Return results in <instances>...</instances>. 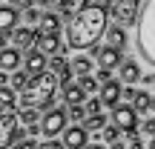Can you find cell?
I'll list each match as a JSON object with an SVG mask.
<instances>
[{
	"label": "cell",
	"mask_w": 155,
	"mask_h": 149,
	"mask_svg": "<svg viewBox=\"0 0 155 149\" xmlns=\"http://www.w3.org/2000/svg\"><path fill=\"white\" fill-rule=\"evenodd\" d=\"M109 15L104 3H86L81 11L66 23V46L69 49H92L98 37H104Z\"/></svg>",
	"instance_id": "6da1fadb"
},
{
	"label": "cell",
	"mask_w": 155,
	"mask_h": 149,
	"mask_svg": "<svg viewBox=\"0 0 155 149\" xmlns=\"http://www.w3.org/2000/svg\"><path fill=\"white\" fill-rule=\"evenodd\" d=\"M58 89H61V80H58L55 72H40V75H32L26 83V89L20 92L17 103L23 109H49L52 100H55Z\"/></svg>",
	"instance_id": "7a4b0ae2"
},
{
	"label": "cell",
	"mask_w": 155,
	"mask_h": 149,
	"mask_svg": "<svg viewBox=\"0 0 155 149\" xmlns=\"http://www.w3.org/2000/svg\"><path fill=\"white\" fill-rule=\"evenodd\" d=\"M135 52L147 66L155 69V0H144L135 17Z\"/></svg>",
	"instance_id": "3957f363"
},
{
	"label": "cell",
	"mask_w": 155,
	"mask_h": 149,
	"mask_svg": "<svg viewBox=\"0 0 155 149\" xmlns=\"http://www.w3.org/2000/svg\"><path fill=\"white\" fill-rule=\"evenodd\" d=\"M112 126H118L129 141L138 138V132H135V129H138V115L132 112V106H127V103L112 106Z\"/></svg>",
	"instance_id": "277c9868"
},
{
	"label": "cell",
	"mask_w": 155,
	"mask_h": 149,
	"mask_svg": "<svg viewBox=\"0 0 155 149\" xmlns=\"http://www.w3.org/2000/svg\"><path fill=\"white\" fill-rule=\"evenodd\" d=\"M106 15L115 17L118 26H132L135 17H138V0H112L109 6H106Z\"/></svg>",
	"instance_id": "5b68a950"
},
{
	"label": "cell",
	"mask_w": 155,
	"mask_h": 149,
	"mask_svg": "<svg viewBox=\"0 0 155 149\" xmlns=\"http://www.w3.org/2000/svg\"><path fill=\"white\" fill-rule=\"evenodd\" d=\"M40 132L46 135V138H55V135H61L63 129H66V109H61V106H55V109H49L43 118H40Z\"/></svg>",
	"instance_id": "8992f818"
},
{
	"label": "cell",
	"mask_w": 155,
	"mask_h": 149,
	"mask_svg": "<svg viewBox=\"0 0 155 149\" xmlns=\"http://www.w3.org/2000/svg\"><path fill=\"white\" fill-rule=\"evenodd\" d=\"M17 115L15 112H0V149H9L17 141Z\"/></svg>",
	"instance_id": "52a82bcc"
},
{
	"label": "cell",
	"mask_w": 155,
	"mask_h": 149,
	"mask_svg": "<svg viewBox=\"0 0 155 149\" xmlns=\"http://www.w3.org/2000/svg\"><path fill=\"white\" fill-rule=\"evenodd\" d=\"M9 40L15 43V49H17V52H29V49H35L38 29H32V26H15V29L9 32Z\"/></svg>",
	"instance_id": "ba28073f"
},
{
	"label": "cell",
	"mask_w": 155,
	"mask_h": 149,
	"mask_svg": "<svg viewBox=\"0 0 155 149\" xmlns=\"http://www.w3.org/2000/svg\"><path fill=\"white\" fill-rule=\"evenodd\" d=\"M95 49V60H98V66L101 69H106V72H112V69H118L121 66V60H124V55H121V49H112V46H92Z\"/></svg>",
	"instance_id": "9c48e42d"
},
{
	"label": "cell",
	"mask_w": 155,
	"mask_h": 149,
	"mask_svg": "<svg viewBox=\"0 0 155 149\" xmlns=\"http://www.w3.org/2000/svg\"><path fill=\"white\" fill-rule=\"evenodd\" d=\"M35 49L40 52V55H46V57H55V55H63L66 52V46L61 43V34H38V40H35Z\"/></svg>",
	"instance_id": "30bf717a"
},
{
	"label": "cell",
	"mask_w": 155,
	"mask_h": 149,
	"mask_svg": "<svg viewBox=\"0 0 155 149\" xmlns=\"http://www.w3.org/2000/svg\"><path fill=\"white\" fill-rule=\"evenodd\" d=\"M86 141H89V132L81 126V123H75V126H66L63 129V149H83L86 146Z\"/></svg>",
	"instance_id": "8fae6325"
},
{
	"label": "cell",
	"mask_w": 155,
	"mask_h": 149,
	"mask_svg": "<svg viewBox=\"0 0 155 149\" xmlns=\"http://www.w3.org/2000/svg\"><path fill=\"white\" fill-rule=\"evenodd\" d=\"M98 100H101V106H118V103H121V80H106V83H101Z\"/></svg>",
	"instance_id": "7c38bea8"
},
{
	"label": "cell",
	"mask_w": 155,
	"mask_h": 149,
	"mask_svg": "<svg viewBox=\"0 0 155 149\" xmlns=\"http://www.w3.org/2000/svg\"><path fill=\"white\" fill-rule=\"evenodd\" d=\"M46 60H49V57H46V55H40L38 49H29V52H26V57H23V72H26L29 77H32V75H40V72H46Z\"/></svg>",
	"instance_id": "4fadbf2b"
},
{
	"label": "cell",
	"mask_w": 155,
	"mask_h": 149,
	"mask_svg": "<svg viewBox=\"0 0 155 149\" xmlns=\"http://www.w3.org/2000/svg\"><path fill=\"white\" fill-rule=\"evenodd\" d=\"M20 63H23V57H20V52L15 49V46H3L0 49V72H17L20 69Z\"/></svg>",
	"instance_id": "5bb4252c"
},
{
	"label": "cell",
	"mask_w": 155,
	"mask_h": 149,
	"mask_svg": "<svg viewBox=\"0 0 155 149\" xmlns=\"http://www.w3.org/2000/svg\"><path fill=\"white\" fill-rule=\"evenodd\" d=\"M58 29H61V15L52 11V9L40 11V17H38V34H55Z\"/></svg>",
	"instance_id": "9a60e30c"
},
{
	"label": "cell",
	"mask_w": 155,
	"mask_h": 149,
	"mask_svg": "<svg viewBox=\"0 0 155 149\" xmlns=\"http://www.w3.org/2000/svg\"><path fill=\"white\" fill-rule=\"evenodd\" d=\"M17 20H20V11H17L15 6H9V3L0 6V34H9L12 29L17 26Z\"/></svg>",
	"instance_id": "2e32d148"
},
{
	"label": "cell",
	"mask_w": 155,
	"mask_h": 149,
	"mask_svg": "<svg viewBox=\"0 0 155 149\" xmlns=\"http://www.w3.org/2000/svg\"><path fill=\"white\" fill-rule=\"evenodd\" d=\"M61 92H63V103H69V106H83V100H86V95L81 92V86L75 80L61 83Z\"/></svg>",
	"instance_id": "e0dca14e"
},
{
	"label": "cell",
	"mask_w": 155,
	"mask_h": 149,
	"mask_svg": "<svg viewBox=\"0 0 155 149\" xmlns=\"http://www.w3.org/2000/svg\"><path fill=\"white\" fill-rule=\"evenodd\" d=\"M104 37H106V46H112V49H124L127 46V29L124 26H106V32H104Z\"/></svg>",
	"instance_id": "ac0fdd59"
},
{
	"label": "cell",
	"mask_w": 155,
	"mask_h": 149,
	"mask_svg": "<svg viewBox=\"0 0 155 149\" xmlns=\"http://www.w3.org/2000/svg\"><path fill=\"white\" fill-rule=\"evenodd\" d=\"M86 3H89V0H58V9L55 11L61 15V20H72Z\"/></svg>",
	"instance_id": "d6986e66"
},
{
	"label": "cell",
	"mask_w": 155,
	"mask_h": 149,
	"mask_svg": "<svg viewBox=\"0 0 155 149\" xmlns=\"http://www.w3.org/2000/svg\"><path fill=\"white\" fill-rule=\"evenodd\" d=\"M121 80L127 83V86H132V83H138L141 80V66H138V60H121Z\"/></svg>",
	"instance_id": "ffe728a7"
},
{
	"label": "cell",
	"mask_w": 155,
	"mask_h": 149,
	"mask_svg": "<svg viewBox=\"0 0 155 149\" xmlns=\"http://www.w3.org/2000/svg\"><path fill=\"white\" fill-rule=\"evenodd\" d=\"M17 109V92L9 86H0V112H15Z\"/></svg>",
	"instance_id": "44dd1931"
},
{
	"label": "cell",
	"mask_w": 155,
	"mask_h": 149,
	"mask_svg": "<svg viewBox=\"0 0 155 149\" xmlns=\"http://www.w3.org/2000/svg\"><path fill=\"white\" fill-rule=\"evenodd\" d=\"M152 109V98L147 92H135V98H132V112L135 115H147V112Z\"/></svg>",
	"instance_id": "7402d4cb"
},
{
	"label": "cell",
	"mask_w": 155,
	"mask_h": 149,
	"mask_svg": "<svg viewBox=\"0 0 155 149\" xmlns=\"http://www.w3.org/2000/svg\"><path fill=\"white\" fill-rule=\"evenodd\" d=\"M81 126L86 129V132H101V129L106 126V115H104V112H101V115H86Z\"/></svg>",
	"instance_id": "603a6c76"
},
{
	"label": "cell",
	"mask_w": 155,
	"mask_h": 149,
	"mask_svg": "<svg viewBox=\"0 0 155 149\" xmlns=\"http://www.w3.org/2000/svg\"><path fill=\"white\" fill-rule=\"evenodd\" d=\"M26 83H29V75L23 72V69L12 72V77H9V89H15V92H23V89H26Z\"/></svg>",
	"instance_id": "cb8c5ba5"
},
{
	"label": "cell",
	"mask_w": 155,
	"mask_h": 149,
	"mask_svg": "<svg viewBox=\"0 0 155 149\" xmlns=\"http://www.w3.org/2000/svg\"><path fill=\"white\" fill-rule=\"evenodd\" d=\"M69 69H72V75H89L92 72V57H75Z\"/></svg>",
	"instance_id": "d4e9b609"
},
{
	"label": "cell",
	"mask_w": 155,
	"mask_h": 149,
	"mask_svg": "<svg viewBox=\"0 0 155 149\" xmlns=\"http://www.w3.org/2000/svg\"><path fill=\"white\" fill-rule=\"evenodd\" d=\"M78 86H81V92H83V95H95V92H98V80H95L92 75H81Z\"/></svg>",
	"instance_id": "484cf974"
},
{
	"label": "cell",
	"mask_w": 155,
	"mask_h": 149,
	"mask_svg": "<svg viewBox=\"0 0 155 149\" xmlns=\"http://www.w3.org/2000/svg\"><path fill=\"white\" fill-rule=\"evenodd\" d=\"M17 123H23V126L38 123V109H20L17 112Z\"/></svg>",
	"instance_id": "4316f807"
},
{
	"label": "cell",
	"mask_w": 155,
	"mask_h": 149,
	"mask_svg": "<svg viewBox=\"0 0 155 149\" xmlns=\"http://www.w3.org/2000/svg\"><path fill=\"white\" fill-rule=\"evenodd\" d=\"M83 118H86L83 106H69V112H66V121H72V123H83Z\"/></svg>",
	"instance_id": "83f0119b"
},
{
	"label": "cell",
	"mask_w": 155,
	"mask_h": 149,
	"mask_svg": "<svg viewBox=\"0 0 155 149\" xmlns=\"http://www.w3.org/2000/svg\"><path fill=\"white\" fill-rule=\"evenodd\" d=\"M101 135H104V141L115 144V141L121 138V129H118V126H104V129H101Z\"/></svg>",
	"instance_id": "f1b7e54d"
},
{
	"label": "cell",
	"mask_w": 155,
	"mask_h": 149,
	"mask_svg": "<svg viewBox=\"0 0 155 149\" xmlns=\"http://www.w3.org/2000/svg\"><path fill=\"white\" fill-rule=\"evenodd\" d=\"M83 112H86V115H101V100L98 98H92V100H83Z\"/></svg>",
	"instance_id": "f546056e"
},
{
	"label": "cell",
	"mask_w": 155,
	"mask_h": 149,
	"mask_svg": "<svg viewBox=\"0 0 155 149\" xmlns=\"http://www.w3.org/2000/svg\"><path fill=\"white\" fill-rule=\"evenodd\" d=\"M23 17H26V26H32V23H38L40 11L35 9V6H29V9H23Z\"/></svg>",
	"instance_id": "4dcf8cb0"
},
{
	"label": "cell",
	"mask_w": 155,
	"mask_h": 149,
	"mask_svg": "<svg viewBox=\"0 0 155 149\" xmlns=\"http://www.w3.org/2000/svg\"><path fill=\"white\" fill-rule=\"evenodd\" d=\"M12 146H15V149H38V144H35L32 138H17Z\"/></svg>",
	"instance_id": "1f68e13d"
},
{
	"label": "cell",
	"mask_w": 155,
	"mask_h": 149,
	"mask_svg": "<svg viewBox=\"0 0 155 149\" xmlns=\"http://www.w3.org/2000/svg\"><path fill=\"white\" fill-rule=\"evenodd\" d=\"M141 129H144V135H150V138H155V118H144Z\"/></svg>",
	"instance_id": "d6a6232c"
},
{
	"label": "cell",
	"mask_w": 155,
	"mask_h": 149,
	"mask_svg": "<svg viewBox=\"0 0 155 149\" xmlns=\"http://www.w3.org/2000/svg\"><path fill=\"white\" fill-rule=\"evenodd\" d=\"M38 0H9V6H15V9H29V6H35Z\"/></svg>",
	"instance_id": "836d02e7"
},
{
	"label": "cell",
	"mask_w": 155,
	"mask_h": 149,
	"mask_svg": "<svg viewBox=\"0 0 155 149\" xmlns=\"http://www.w3.org/2000/svg\"><path fill=\"white\" fill-rule=\"evenodd\" d=\"M38 149H63V144H61V141H55V138H52V141H46V144H40Z\"/></svg>",
	"instance_id": "e575fe53"
},
{
	"label": "cell",
	"mask_w": 155,
	"mask_h": 149,
	"mask_svg": "<svg viewBox=\"0 0 155 149\" xmlns=\"http://www.w3.org/2000/svg\"><path fill=\"white\" fill-rule=\"evenodd\" d=\"M135 92H138V89H132V86H124V89H121V98H124V100H132V98H135Z\"/></svg>",
	"instance_id": "d590c367"
},
{
	"label": "cell",
	"mask_w": 155,
	"mask_h": 149,
	"mask_svg": "<svg viewBox=\"0 0 155 149\" xmlns=\"http://www.w3.org/2000/svg\"><path fill=\"white\" fill-rule=\"evenodd\" d=\"M98 83H106V80H112V72H106V69H98V77H95Z\"/></svg>",
	"instance_id": "8d00e7d4"
},
{
	"label": "cell",
	"mask_w": 155,
	"mask_h": 149,
	"mask_svg": "<svg viewBox=\"0 0 155 149\" xmlns=\"http://www.w3.org/2000/svg\"><path fill=\"white\" fill-rule=\"evenodd\" d=\"M40 6H43V9H52V11H55V9H58V0H40Z\"/></svg>",
	"instance_id": "74e56055"
},
{
	"label": "cell",
	"mask_w": 155,
	"mask_h": 149,
	"mask_svg": "<svg viewBox=\"0 0 155 149\" xmlns=\"http://www.w3.org/2000/svg\"><path fill=\"white\" fill-rule=\"evenodd\" d=\"M127 149H144V141L141 138H135V141H129V146Z\"/></svg>",
	"instance_id": "f35d334b"
},
{
	"label": "cell",
	"mask_w": 155,
	"mask_h": 149,
	"mask_svg": "<svg viewBox=\"0 0 155 149\" xmlns=\"http://www.w3.org/2000/svg\"><path fill=\"white\" fill-rule=\"evenodd\" d=\"M109 149H127V146H124L121 141H115V144H109Z\"/></svg>",
	"instance_id": "ab89813d"
},
{
	"label": "cell",
	"mask_w": 155,
	"mask_h": 149,
	"mask_svg": "<svg viewBox=\"0 0 155 149\" xmlns=\"http://www.w3.org/2000/svg\"><path fill=\"white\" fill-rule=\"evenodd\" d=\"M6 80H9V75H6V72H0V86H6Z\"/></svg>",
	"instance_id": "60d3db41"
},
{
	"label": "cell",
	"mask_w": 155,
	"mask_h": 149,
	"mask_svg": "<svg viewBox=\"0 0 155 149\" xmlns=\"http://www.w3.org/2000/svg\"><path fill=\"white\" fill-rule=\"evenodd\" d=\"M144 83H152V86H155V75H147V77H144Z\"/></svg>",
	"instance_id": "b9f144b4"
},
{
	"label": "cell",
	"mask_w": 155,
	"mask_h": 149,
	"mask_svg": "<svg viewBox=\"0 0 155 149\" xmlns=\"http://www.w3.org/2000/svg\"><path fill=\"white\" fill-rule=\"evenodd\" d=\"M83 149H104V146H101V144H86Z\"/></svg>",
	"instance_id": "7bdbcfd3"
},
{
	"label": "cell",
	"mask_w": 155,
	"mask_h": 149,
	"mask_svg": "<svg viewBox=\"0 0 155 149\" xmlns=\"http://www.w3.org/2000/svg\"><path fill=\"white\" fill-rule=\"evenodd\" d=\"M6 40H9V34H0V49L6 46Z\"/></svg>",
	"instance_id": "ee69618b"
},
{
	"label": "cell",
	"mask_w": 155,
	"mask_h": 149,
	"mask_svg": "<svg viewBox=\"0 0 155 149\" xmlns=\"http://www.w3.org/2000/svg\"><path fill=\"white\" fill-rule=\"evenodd\" d=\"M147 149H155V138H152V141H150V146H147Z\"/></svg>",
	"instance_id": "f6af8a7d"
},
{
	"label": "cell",
	"mask_w": 155,
	"mask_h": 149,
	"mask_svg": "<svg viewBox=\"0 0 155 149\" xmlns=\"http://www.w3.org/2000/svg\"><path fill=\"white\" fill-rule=\"evenodd\" d=\"M106 3H112V0H106Z\"/></svg>",
	"instance_id": "bcb514c9"
}]
</instances>
